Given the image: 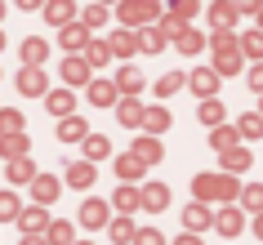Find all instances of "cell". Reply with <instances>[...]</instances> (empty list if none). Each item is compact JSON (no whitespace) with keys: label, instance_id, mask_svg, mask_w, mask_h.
I'll list each match as a JSON object with an SVG mask.
<instances>
[{"label":"cell","instance_id":"obj_1","mask_svg":"<svg viewBox=\"0 0 263 245\" xmlns=\"http://www.w3.org/2000/svg\"><path fill=\"white\" fill-rule=\"evenodd\" d=\"M192 192H196V205H232L241 196V183L232 174H196L192 178Z\"/></svg>","mask_w":263,"mask_h":245},{"label":"cell","instance_id":"obj_2","mask_svg":"<svg viewBox=\"0 0 263 245\" xmlns=\"http://www.w3.org/2000/svg\"><path fill=\"white\" fill-rule=\"evenodd\" d=\"M116 18H121L125 31H143L161 18V5H152V0H125V5H116Z\"/></svg>","mask_w":263,"mask_h":245},{"label":"cell","instance_id":"obj_3","mask_svg":"<svg viewBox=\"0 0 263 245\" xmlns=\"http://www.w3.org/2000/svg\"><path fill=\"white\" fill-rule=\"evenodd\" d=\"M196 9H201V5H192V0H174V5H161V18H156V27L165 31V41L174 36V31H183L187 23H192Z\"/></svg>","mask_w":263,"mask_h":245},{"label":"cell","instance_id":"obj_4","mask_svg":"<svg viewBox=\"0 0 263 245\" xmlns=\"http://www.w3.org/2000/svg\"><path fill=\"white\" fill-rule=\"evenodd\" d=\"M214 228H219L223 236H236V232L246 228V210H241V205H223V210H214Z\"/></svg>","mask_w":263,"mask_h":245},{"label":"cell","instance_id":"obj_5","mask_svg":"<svg viewBox=\"0 0 263 245\" xmlns=\"http://www.w3.org/2000/svg\"><path fill=\"white\" fill-rule=\"evenodd\" d=\"M183 228H187V236H196V232H205V228H214V210L210 205H187L183 210Z\"/></svg>","mask_w":263,"mask_h":245},{"label":"cell","instance_id":"obj_6","mask_svg":"<svg viewBox=\"0 0 263 245\" xmlns=\"http://www.w3.org/2000/svg\"><path fill=\"white\" fill-rule=\"evenodd\" d=\"M58 192H63V183H58L54 174H36V178H31V201L41 205V210L49 201H58Z\"/></svg>","mask_w":263,"mask_h":245},{"label":"cell","instance_id":"obj_7","mask_svg":"<svg viewBox=\"0 0 263 245\" xmlns=\"http://www.w3.org/2000/svg\"><path fill=\"white\" fill-rule=\"evenodd\" d=\"M18 89H23L27 98H45V94H49V81H45L41 67H23V71H18Z\"/></svg>","mask_w":263,"mask_h":245},{"label":"cell","instance_id":"obj_8","mask_svg":"<svg viewBox=\"0 0 263 245\" xmlns=\"http://www.w3.org/2000/svg\"><path fill=\"white\" fill-rule=\"evenodd\" d=\"M81 223H85V228H107V223H111V205L107 201H81Z\"/></svg>","mask_w":263,"mask_h":245},{"label":"cell","instance_id":"obj_9","mask_svg":"<svg viewBox=\"0 0 263 245\" xmlns=\"http://www.w3.org/2000/svg\"><path fill=\"white\" fill-rule=\"evenodd\" d=\"M210 27L214 31H232V23L236 18H241V5H228V0H223V5H210Z\"/></svg>","mask_w":263,"mask_h":245},{"label":"cell","instance_id":"obj_10","mask_svg":"<svg viewBox=\"0 0 263 245\" xmlns=\"http://www.w3.org/2000/svg\"><path fill=\"white\" fill-rule=\"evenodd\" d=\"M18 228H23V236H45L49 214H45L41 205H31V210H23V214H18Z\"/></svg>","mask_w":263,"mask_h":245},{"label":"cell","instance_id":"obj_11","mask_svg":"<svg viewBox=\"0 0 263 245\" xmlns=\"http://www.w3.org/2000/svg\"><path fill=\"white\" fill-rule=\"evenodd\" d=\"M187 85H192L196 94H201V103L219 94V76H214V67H196L192 76H187Z\"/></svg>","mask_w":263,"mask_h":245},{"label":"cell","instance_id":"obj_12","mask_svg":"<svg viewBox=\"0 0 263 245\" xmlns=\"http://www.w3.org/2000/svg\"><path fill=\"white\" fill-rule=\"evenodd\" d=\"M139 205L143 210H165L170 205V187L165 183H143L139 187Z\"/></svg>","mask_w":263,"mask_h":245},{"label":"cell","instance_id":"obj_13","mask_svg":"<svg viewBox=\"0 0 263 245\" xmlns=\"http://www.w3.org/2000/svg\"><path fill=\"white\" fill-rule=\"evenodd\" d=\"M139 89H143V71L139 67H121L116 71V94L121 98H139Z\"/></svg>","mask_w":263,"mask_h":245},{"label":"cell","instance_id":"obj_14","mask_svg":"<svg viewBox=\"0 0 263 245\" xmlns=\"http://www.w3.org/2000/svg\"><path fill=\"white\" fill-rule=\"evenodd\" d=\"M89 103H94V107H116L121 94H116L111 81H89Z\"/></svg>","mask_w":263,"mask_h":245},{"label":"cell","instance_id":"obj_15","mask_svg":"<svg viewBox=\"0 0 263 245\" xmlns=\"http://www.w3.org/2000/svg\"><path fill=\"white\" fill-rule=\"evenodd\" d=\"M139 129H147V138L165 134V129H170V111L165 107H143V125H139Z\"/></svg>","mask_w":263,"mask_h":245},{"label":"cell","instance_id":"obj_16","mask_svg":"<svg viewBox=\"0 0 263 245\" xmlns=\"http://www.w3.org/2000/svg\"><path fill=\"white\" fill-rule=\"evenodd\" d=\"M143 169H147V165H143L139 156H134V152L116 156V174H121V183H139V178H143Z\"/></svg>","mask_w":263,"mask_h":245},{"label":"cell","instance_id":"obj_17","mask_svg":"<svg viewBox=\"0 0 263 245\" xmlns=\"http://www.w3.org/2000/svg\"><path fill=\"white\" fill-rule=\"evenodd\" d=\"M18 49H23V67H41L45 54H49V45H45L41 36H27V41L18 45Z\"/></svg>","mask_w":263,"mask_h":245},{"label":"cell","instance_id":"obj_18","mask_svg":"<svg viewBox=\"0 0 263 245\" xmlns=\"http://www.w3.org/2000/svg\"><path fill=\"white\" fill-rule=\"evenodd\" d=\"M116 121L129 125V129H139L143 125V103L139 98H121V103H116Z\"/></svg>","mask_w":263,"mask_h":245},{"label":"cell","instance_id":"obj_19","mask_svg":"<svg viewBox=\"0 0 263 245\" xmlns=\"http://www.w3.org/2000/svg\"><path fill=\"white\" fill-rule=\"evenodd\" d=\"M45 107L54 111V116H63V121H67L71 107H76V98H71V89H49V94H45Z\"/></svg>","mask_w":263,"mask_h":245},{"label":"cell","instance_id":"obj_20","mask_svg":"<svg viewBox=\"0 0 263 245\" xmlns=\"http://www.w3.org/2000/svg\"><path fill=\"white\" fill-rule=\"evenodd\" d=\"M89 129H85L81 116H67V121H58V143H85Z\"/></svg>","mask_w":263,"mask_h":245},{"label":"cell","instance_id":"obj_21","mask_svg":"<svg viewBox=\"0 0 263 245\" xmlns=\"http://www.w3.org/2000/svg\"><path fill=\"white\" fill-rule=\"evenodd\" d=\"M45 18L54 27H67V23H76V5L71 0H54V5H45Z\"/></svg>","mask_w":263,"mask_h":245},{"label":"cell","instance_id":"obj_22","mask_svg":"<svg viewBox=\"0 0 263 245\" xmlns=\"http://www.w3.org/2000/svg\"><path fill=\"white\" fill-rule=\"evenodd\" d=\"M250 161H254V152H246V147H232V152H223V174H241V169H250Z\"/></svg>","mask_w":263,"mask_h":245},{"label":"cell","instance_id":"obj_23","mask_svg":"<svg viewBox=\"0 0 263 245\" xmlns=\"http://www.w3.org/2000/svg\"><path fill=\"white\" fill-rule=\"evenodd\" d=\"M107 49H111V54H121V58H129V54H134V49H139V36H134V31H111V41H107Z\"/></svg>","mask_w":263,"mask_h":245},{"label":"cell","instance_id":"obj_24","mask_svg":"<svg viewBox=\"0 0 263 245\" xmlns=\"http://www.w3.org/2000/svg\"><path fill=\"white\" fill-rule=\"evenodd\" d=\"M27 152H31L27 134H9V138H0V156H9V161H23Z\"/></svg>","mask_w":263,"mask_h":245},{"label":"cell","instance_id":"obj_25","mask_svg":"<svg viewBox=\"0 0 263 245\" xmlns=\"http://www.w3.org/2000/svg\"><path fill=\"white\" fill-rule=\"evenodd\" d=\"M111 205L121 210V218H129L134 210H139V187H129V183H125V187H116V196H111Z\"/></svg>","mask_w":263,"mask_h":245},{"label":"cell","instance_id":"obj_26","mask_svg":"<svg viewBox=\"0 0 263 245\" xmlns=\"http://www.w3.org/2000/svg\"><path fill=\"white\" fill-rule=\"evenodd\" d=\"M85 45H89V31L81 23H67L63 27V49H71V58H76V49H85Z\"/></svg>","mask_w":263,"mask_h":245},{"label":"cell","instance_id":"obj_27","mask_svg":"<svg viewBox=\"0 0 263 245\" xmlns=\"http://www.w3.org/2000/svg\"><path fill=\"white\" fill-rule=\"evenodd\" d=\"M241 71V49H223L214 54V76H236Z\"/></svg>","mask_w":263,"mask_h":245},{"label":"cell","instance_id":"obj_28","mask_svg":"<svg viewBox=\"0 0 263 245\" xmlns=\"http://www.w3.org/2000/svg\"><path fill=\"white\" fill-rule=\"evenodd\" d=\"M41 241L45 245H71V241H76V232H71V223H54V218H49V228H45Z\"/></svg>","mask_w":263,"mask_h":245},{"label":"cell","instance_id":"obj_29","mask_svg":"<svg viewBox=\"0 0 263 245\" xmlns=\"http://www.w3.org/2000/svg\"><path fill=\"white\" fill-rule=\"evenodd\" d=\"M67 183H71V187H94V165H89V161L67 165Z\"/></svg>","mask_w":263,"mask_h":245},{"label":"cell","instance_id":"obj_30","mask_svg":"<svg viewBox=\"0 0 263 245\" xmlns=\"http://www.w3.org/2000/svg\"><path fill=\"white\" fill-rule=\"evenodd\" d=\"M134 36H139V49H143V54L165 49V31H161V27H143V31H134Z\"/></svg>","mask_w":263,"mask_h":245},{"label":"cell","instance_id":"obj_31","mask_svg":"<svg viewBox=\"0 0 263 245\" xmlns=\"http://www.w3.org/2000/svg\"><path fill=\"white\" fill-rule=\"evenodd\" d=\"M170 41L179 45L183 54H196V49H201V45H205V36H201V31H196V27H183V31H174V36H170Z\"/></svg>","mask_w":263,"mask_h":245},{"label":"cell","instance_id":"obj_32","mask_svg":"<svg viewBox=\"0 0 263 245\" xmlns=\"http://www.w3.org/2000/svg\"><path fill=\"white\" fill-rule=\"evenodd\" d=\"M81 147H85V161H89V165H94V161H103V156H111V143H107L103 134H89V138L81 143Z\"/></svg>","mask_w":263,"mask_h":245},{"label":"cell","instance_id":"obj_33","mask_svg":"<svg viewBox=\"0 0 263 245\" xmlns=\"http://www.w3.org/2000/svg\"><path fill=\"white\" fill-rule=\"evenodd\" d=\"M210 143H214V152H232V147H241V134H236L232 125H219V129L210 134Z\"/></svg>","mask_w":263,"mask_h":245},{"label":"cell","instance_id":"obj_34","mask_svg":"<svg viewBox=\"0 0 263 245\" xmlns=\"http://www.w3.org/2000/svg\"><path fill=\"white\" fill-rule=\"evenodd\" d=\"M107 14H111L107 5H85V9H81V27H85V31L103 27V23H107Z\"/></svg>","mask_w":263,"mask_h":245},{"label":"cell","instance_id":"obj_35","mask_svg":"<svg viewBox=\"0 0 263 245\" xmlns=\"http://www.w3.org/2000/svg\"><path fill=\"white\" fill-rule=\"evenodd\" d=\"M134 156H139L143 165H156V161H161V143H156V138H147V134H143L139 143H134Z\"/></svg>","mask_w":263,"mask_h":245},{"label":"cell","instance_id":"obj_36","mask_svg":"<svg viewBox=\"0 0 263 245\" xmlns=\"http://www.w3.org/2000/svg\"><path fill=\"white\" fill-rule=\"evenodd\" d=\"M31 178H36V165H31L27 156H23V161H9V183H14V187H23Z\"/></svg>","mask_w":263,"mask_h":245},{"label":"cell","instance_id":"obj_37","mask_svg":"<svg viewBox=\"0 0 263 245\" xmlns=\"http://www.w3.org/2000/svg\"><path fill=\"white\" fill-rule=\"evenodd\" d=\"M241 58L263 63V31H246V36H241Z\"/></svg>","mask_w":263,"mask_h":245},{"label":"cell","instance_id":"obj_38","mask_svg":"<svg viewBox=\"0 0 263 245\" xmlns=\"http://www.w3.org/2000/svg\"><path fill=\"white\" fill-rule=\"evenodd\" d=\"M9 134H23V111L0 107V138H9Z\"/></svg>","mask_w":263,"mask_h":245},{"label":"cell","instance_id":"obj_39","mask_svg":"<svg viewBox=\"0 0 263 245\" xmlns=\"http://www.w3.org/2000/svg\"><path fill=\"white\" fill-rule=\"evenodd\" d=\"M107 236H111L116 245H129V241H134V218H111Z\"/></svg>","mask_w":263,"mask_h":245},{"label":"cell","instance_id":"obj_40","mask_svg":"<svg viewBox=\"0 0 263 245\" xmlns=\"http://www.w3.org/2000/svg\"><path fill=\"white\" fill-rule=\"evenodd\" d=\"M63 81H71V85L89 81V63H85V58H67V63H63Z\"/></svg>","mask_w":263,"mask_h":245},{"label":"cell","instance_id":"obj_41","mask_svg":"<svg viewBox=\"0 0 263 245\" xmlns=\"http://www.w3.org/2000/svg\"><path fill=\"white\" fill-rule=\"evenodd\" d=\"M85 63H89V67H103V63H111L107 41H89V45H85Z\"/></svg>","mask_w":263,"mask_h":245},{"label":"cell","instance_id":"obj_42","mask_svg":"<svg viewBox=\"0 0 263 245\" xmlns=\"http://www.w3.org/2000/svg\"><path fill=\"white\" fill-rule=\"evenodd\" d=\"M196 116H201V125H210V129H219V125H223V107H219V98H205Z\"/></svg>","mask_w":263,"mask_h":245},{"label":"cell","instance_id":"obj_43","mask_svg":"<svg viewBox=\"0 0 263 245\" xmlns=\"http://www.w3.org/2000/svg\"><path fill=\"white\" fill-rule=\"evenodd\" d=\"M241 210H250V214H263V183H250V187L241 192Z\"/></svg>","mask_w":263,"mask_h":245},{"label":"cell","instance_id":"obj_44","mask_svg":"<svg viewBox=\"0 0 263 245\" xmlns=\"http://www.w3.org/2000/svg\"><path fill=\"white\" fill-rule=\"evenodd\" d=\"M183 85H187V76H183V71H165V76L156 81V94H161V98H170L174 89H183Z\"/></svg>","mask_w":263,"mask_h":245},{"label":"cell","instance_id":"obj_45","mask_svg":"<svg viewBox=\"0 0 263 245\" xmlns=\"http://www.w3.org/2000/svg\"><path fill=\"white\" fill-rule=\"evenodd\" d=\"M236 134H241V138H263V116H259V111H254V116H241Z\"/></svg>","mask_w":263,"mask_h":245},{"label":"cell","instance_id":"obj_46","mask_svg":"<svg viewBox=\"0 0 263 245\" xmlns=\"http://www.w3.org/2000/svg\"><path fill=\"white\" fill-rule=\"evenodd\" d=\"M18 214H23L18 196H14V192H0V223H5V218H18Z\"/></svg>","mask_w":263,"mask_h":245},{"label":"cell","instance_id":"obj_47","mask_svg":"<svg viewBox=\"0 0 263 245\" xmlns=\"http://www.w3.org/2000/svg\"><path fill=\"white\" fill-rule=\"evenodd\" d=\"M210 49H214V54H223V49H241V41H236L232 31H214V41H210Z\"/></svg>","mask_w":263,"mask_h":245},{"label":"cell","instance_id":"obj_48","mask_svg":"<svg viewBox=\"0 0 263 245\" xmlns=\"http://www.w3.org/2000/svg\"><path fill=\"white\" fill-rule=\"evenodd\" d=\"M134 245H165V241H161L156 228H143V232H134Z\"/></svg>","mask_w":263,"mask_h":245},{"label":"cell","instance_id":"obj_49","mask_svg":"<svg viewBox=\"0 0 263 245\" xmlns=\"http://www.w3.org/2000/svg\"><path fill=\"white\" fill-rule=\"evenodd\" d=\"M250 89H254V94H263V63H254V67H250Z\"/></svg>","mask_w":263,"mask_h":245},{"label":"cell","instance_id":"obj_50","mask_svg":"<svg viewBox=\"0 0 263 245\" xmlns=\"http://www.w3.org/2000/svg\"><path fill=\"white\" fill-rule=\"evenodd\" d=\"M254 236L263 241V214H254Z\"/></svg>","mask_w":263,"mask_h":245},{"label":"cell","instance_id":"obj_51","mask_svg":"<svg viewBox=\"0 0 263 245\" xmlns=\"http://www.w3.org/2000/svg\"><path fill=\"white\" fill-rule=\"evenodd\" d=\"M254 23H259L254 31H263V5H254Z\"/></svg>","mask_w":263,"mask_h":245},{"label":"cell","instance_id":"obj_52","mask_svg":"<svg viewBox=\"0 0 263 245\" xmlns=\"http://www.w3.org/2000/svg\"><path fill=\"white\" fill-rule=\"evenodd\" d=\"M174 245H201V241H196V236H179Z\"/></svg>","mask_w":263,"mask_h":245},{"label":"cell","instance_id":"obj_53","mask_svg":"<svg viewBox=\"0 0 263 245\" xmlns=\"http://www.w3.org/2000/svg\"><path fill=\"white\" fill-rule=\"evenodd\" d=\"M259 116H263V94H259Z\"/></svg>","mask_w":263,"mask_h":245},{"label":"cell","instance_id":"obj_54","mask_svg":"<svg viewBox=\"0 0 263 245\" xmlns=\"http://www.w3.org/2000/svg\"><path fill=\"white\" fill-rule=\"evenodd\" d=\"M71 245H89V241H71Z\"/></svg>","mask_w":263,"mask_h":245},{"label":"cell","instance_id":"obj_55","mask_svg":"<svg viewBox=\"0 0 263 245\" xmlns=\"http://www.w3.org/2000/svg\"><path fill=\"white\" fill-rule=\"evenodd\" d=\"M0 18H5V5H0Z\"/></svg>","mask_w":263,"mask_h":245},{"label":"cell","instance_id":"obj_56","mask_svg":"<svg viewBox=\"0 0 263 245\" xmlns=\"http://www.w3.org/2000/svg\"><path fill=\"white\" fill-rule=\"evenodd\" d=\"M0 49H5V36H0Z\"/></svg>","mask_w":263,"mask_h":245}]
</instances>
